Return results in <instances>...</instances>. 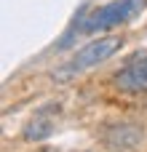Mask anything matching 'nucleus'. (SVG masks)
I'll list each match as a JSON object with an SVG mask.
<instances>
[{"label": "nucleus", "instance_id": "1", "mask_svg": "<svg viewBox=\"0 0 147 152\" xmlns=\"http://www.w3.org/2000/svg\"><path fill=\"white\" fill-rule=\"evenodd\" d=\"M126 45V37L123 35H107V37H96L91 43H86L83 48H78L59 69H54V80L56 83H67V80H75L78 75L104 64L107 59H112L121 48Z\"/></svg>", "mask_w": 147, "mask_h": 152}, {"label": "nucleus", "instance_id": "2", "mask_svg": "<svg viewBox=\"0 0 147 152\" xmlns=\"http://www.w3.org/2000/svg\"><path fill=\"white\" fill-rule=\"evenodd\" d=\"M147 0H112L91 13H86L78 24V32L83 35H94V32H102V29H115L126 21H131L142 8H145Z\"/></svg>", "mask_w": 147, "mask_h": 152}, {"label": "nucleus", "instance_id": "3", "mask_svg": "<svg viewBox=\"0 0 147 152\" xmlns=\"http://www.w3.org/2000/svg\"><path fill=\"white\" fill-rule=\"evenodd\" d=\"M115 83L129 94H147V51L131 56L121 67V72L115 75Z\"/></svg>", "mask_w": 147, "mask_h": 152}, {"label": "nucleus", "instance_id": "4", "mask_svg": "<svg viewBox=\"0 0 147 152\" xmlns=\"http://www.w3.org/2000/svg\"><path fill=\"white\" fill-rule=\"evenodd\" d=\"M56 112H59L56 104L40 107V110L27 120V126L21 128V136H24L27 142H43V139H48V136L54 134V128H56Z\"/></svg>", "mask_w": 147, "mask_h": 152}]
</instances>
